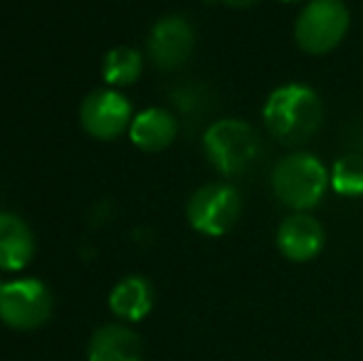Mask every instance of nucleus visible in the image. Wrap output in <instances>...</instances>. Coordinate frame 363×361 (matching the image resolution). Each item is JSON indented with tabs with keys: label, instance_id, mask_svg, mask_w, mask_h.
<instances>
[{
	"label": "nucleus",
	"instance_id": "nucleus-6",
	"mask_svg": "<svg viewBox=\"0 0 363 361\" xmlns=\"http://www.w3.org/2000/svg\"><path fill=\"white\" fill-rule=\"evenodd\" d=\"M242 201L238 188L230 183H206L191 196L186 206V216L193 231L208 238H220L235 228L240 221Z\"/></svg>",
	"mask_w": 363,
	"mask_h": 361
},
{
	"label": "nucleus",
	"instance_id": "nucleus-1",
	"mask_svg": "<svg viewBox=\"0 0 363 361\" xmlns=\"http://www.w3.org/2000/svg\"><path fill=\"white\" fill-rule=\"evenodd\" d=\"M324 109L311 87L287 82L272 89L262 106V121L269 136L284 146H299L319 131Z\"/></svg>",
	"mask_w": 363,
	"mask_h": 361
},
{
	"label": "nucleus",
	"instance_id": "nucleus-8",
	"mask_svg": "<svg viewBox=\"0 0 363 361\" xmlns=\"http://www.w3.org/2000/svg\"><path fill=\"white\" fill-rule=\"evenodd\" d=\"M196 48V30L183 15H166L148 33V57L158 70H178Z\"/></svg>",
	"mask_w": 363,
	"mask_h": 361
},
{
	"label": "nucleus",
	"instance_id": "nucleus-4",
	"mask_svg": "<svg viewBox=\"0 0 363 361\" xmlns=\"http://www.w3.org/2000/svg\"><path fill=\"white\" fill-rule=\"evenodd\" d=\"M349 25L344 0H306L294 20V43L306 55H329L344 43Z\"/></svg>",
	"mask_w": 363,
	"mask_h": 361
},
{
	"label": "nucleus",
	"instance_id": "nucleus-18",
	"mask_svg": "<svg viewBox=\"0 0 363 361\" xmlns=\"http://www.w3.org/2000/svg\"><path fill=\"white\" fill-rule=\"evenodd\" d=\"M3 284H5V282H0V287H3Z\"/></svg>",
	"mask_w": 363,
	"mask_h": 361
},
{
	"label": "nucleus",
	"instance_id": "nucleus-9",
	"mask_svg": "<svg viewBox=\"0 0 363 361\" xmlns=\"http://www.w3.org/2000/svg\"><path fill=\"white\" fill-rule=\"evenodd\" d=\"M324 226L309 213H291L277 228V248L291 262H309L324 250Z\"/></svg>",
	"mask_w": 363,
	"mask_h": 361
},
{
	"label": "nucleus",
	"instance_id": "nucleus-11",
	"mask_svg": "<svg viewBox=\"0 0 363 361\" xmlns=\"http://www.w3.org/2000/svg\"><path fill=\"white\" fill-rule=\"evenodd\" d=\"M129 136L134 146H139L146 154H158L168 149L178 136V121L168 109L161 106H148L139 111L129 126Z\"/></svg>",
	"mask_w": 363,
	"mask_h": 361
},
{
	"label": "nucleus",
	"instance_id": "nucleus-2",
	"mask_svg": "<svg viewBox=\"0 0 363 361\" xmlns=\"http://www.w3.org/2000/svg\"><path fill=\"white\" fill-rule=\"evenodd\" d=\"M329 186L331 181L326 166L306 151L284 156L272 171L274 196L294 213H306L319 206Z\"/></svg>",
	"mask_w": 363,
	"mask_h": 361
},
{
	"label": "nucleus",
	"instance_id": "nucleus-3",
	"mask_svg": "<svg viewBox=\"0 0 363 361\" xmlns=\"http://www.w3.org/2000/svg\"><path fill=\"white\" fill-rule=\"evenodd\" d=\"M203 149L213 169L223 176H240L250 171L262 151L255 126L240 119H218L203 134Z\"/></svg>",
	"mask_w": 363,
	"mask_h": 361
},
{
	"label": "nucleus",
	"instance_id": "nucleus-14",
	"mask_svg": "<svg viewBox=\"0 0 363 361\" xmlns=\"http://www.w3.org/2000/svg\"><path fill=\"white\" fill-rule=\"evenodd\" d=\"M144 72V57L139 50L134 48H114L106 52L104 62H101V74H104L106 84L111 87H126L134 84Z\"/></svg>",
	"mask_w": 363,
	"mask_h": 361
},
{
	"label": "nucleus",
	"instance_id": "nucleus-5",
	"mask_svg": "<svg viewBox=\"0 0 363 361\" xmlns=\"http://www.w3.org/2000/svg\"><path fill=\"white\" fill-rule=\"evenodd\" d=\"M55 299L43 279L20 277L0 287V322L15 332H33L52 317Z\"/></svg>",
	"mask_w": 363,
	"mask_h": 361
},
{
	"label": "nucleus",
	"instance_id": "nucleus-16",
	"mask_svg": "<svg viewBox=\"0 0 363 361\" xmlns=\"http://www.w3.org/2000/svg\"><path fill=\"white\" fill-rule=\"evenodd\" d=\"M216 3H223V5H228V8H252L259 0H216Z\"/></svg>",
	"mask_w": 363,
	"mask_h": 361
},
{
	"label": "nucleus",
	"instance_id": "nucleus-17",
	"mask_svg": "<svg viewBox=\"0 0 363 361\" xmlns=\"http://www.w3.org/2000/svg\"><path fill=\"white\" fill-rule=\"evenodd\" d=\"M282 3H306V0H282Z\"/></svg>",
	"mask_w": 363,
	"mask_h": 361
},
{
	"label": "nucleus",
	"instance_id": "nucleus-15",
	"mask_svg": "<svg viewBox=\"0 0 363 361\" xmlns=\"http://www.w3.org/2000/svg\"><path fill=\"white\" fill-rule=\"evenodd\" d=\"M329 181L339 196L344 198H361L363 196V156L346 154L331 166Z\"/></svg>",
	"mask_w": 363,
	"mask_h": 361
},
{
	"label": "nucleus",
	"instance_id": "nucleus-7",
	"mask_svg": "<svg viewBox=\"0 0 363 361\" xmlns=\"http://www.w3.org/2000/svg\"><path fill=\"white\" fill-rule=\"evenodd\" d=\"M79 121L89 136L109 141L129 129L134 121V111H131V101L116 89H99L82 101Z\"/></svg>",
	"mask_w": 363,
	"mask_h": 361
},
{
	"label": "nucleus",
	"instance_id": "nucleus-10",
	"mask_svg": "<svg viewBox=\"0 0 363 361\" xmlns=\"http://www.w3.org/2000/svg\"><path fill=\"white\" fill-rule=\"evenodd\" d=\"M86 361H144V344L131 327L111 322L91 334Z\"/></svg>",
	"mask_w": 363,
	"mask_h": 361
},
{
	"label": "nucleus",
	"instance_id": "nucleus-13",
	"mask_svg": "<svg viewBox=\"0 0 363 361\" xmlns=\"http://www.w3.org/2000/svg\"><path fill=\"white\" fill-rule=\"evenodd\" d=\"M153 302H156L153 284L141 274H129V277L119 279L109 292V309L121 322L134 324L146 319L153 309Z\"/></svg>",
	"mask_w": 363,
	"mask_h": 361
},
{
	"label": "nucleus",
	"instance_id": "nucleus-12",
	"mask_svg": "<svg viewBox=\"0 0 363 361\" xmlns=\"http://www.w3.org/2000/svg\"><path fill=\"white\" fill-rule=\"evenodd\" d=\"M35 255V235L15 213H0V270L20 272Z\"/></svg>",
	"mask_w": 363,
	"mask_h": 361
}]
</instances>
